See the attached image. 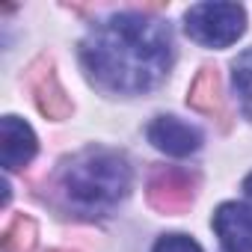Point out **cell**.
Listing matches in <instances>:
<instances>
[{
	"instance_id": "9c48e42d",
	"label": "cell",
	"mask_w": 252,
	"mask_h": 252,
	"mask_svg": "<svg viewBox=\"0 0 252 252\" xmlns=\"http://www.w3.org/2000/svg\"><path fill=\"white\" fill-rule=\"evenodd\" d=\"M243 193H246V199L252 202V172L246 175V181H243Z\"/></svg>"
},
{
	"instance_id": "52a82bcc",
	"label": "cell",
	"mask_w": 252,
	"mask_h": 252,
	"mask_svg": "<svg viewBox=\"0 0 252 252\" xmlns=\"http://www.w3.org/2000/svg\"><path fill=\"white\" fill-rule=\"evenodd\" d=\"M231 86H234L243 116L252 119V48L237 54V60L231 63Z\"/></svg>"
},
{
	"instance_id": "ba28073f",
	"label": "cell",
	"mask_w": 252,
	"mask_h": 252,
	"mask_svg": "<svg viewBox=\"0 0 252 252\" xmlns=\"http://www.w3.org/2000/svg\"><path fill=\"white\" fill-rule=\"evenodd\" d=\"M152 252H205V249H202L190 234H178V231H172V234H160V237L155 240Z\"/></svg>"
},
{
	"instance_id": "277c9868",
	"label": "cell",
	"mask_w": 252,
	"mask_h": 252,
	"mask_svg": "<svg viewBox=\"0 0 252 252\" xmlns=\"http://www.w3.org/2000/svg\"><path fill=\"white\" fill-rule=\"evenodd\" d=\"M146 137H149V143L158 152H163L169 158H187V155L199 152L202 140H205L196 125H190V122H184L178 116H158V119H152L149 128H146Z\"/></svg>"
},
{
	"instance_id": "7a4b0ae2",
	"label": "cell",
	"mask_w": 252,
	"mask_h": 252,
	"mask_svg": "<svg viewBox=\"0 0 252 252\" xmlns=\"http://www.w3.org/2000/svg\"><path fill=\"white\" fill-rule=\"evenodd\" d=\"M131 190L128 158L113 149H83L60 169V193L80 217L110 214Z\"/></svg>"
},
{
	"instance_id": "5b68a950",
	"label": "cell",
	"mask_w": 252,
	"mask_h": 252,
	"mask_svg": "<svg viewBox=\"0 0 252 252\" xmlns=\"http://www.w3.org/2000/svg\"><path fill=\"white\" fill-rule=\"evenodd\" d=\"M225 252H252V205L222 202L211 220Z\"/></svg>"
},
{
	"instance_id": "6da1fadb",
	"label": "cell",
	"mask_w": 252,
	"mask_h": 252,
	"mask_svg": "<svg viewBox=\"0 0 252 252\" xmlns=\"http://www.w3.org/2000/svg\"><path fill=\"white\" fill-rule=\"evenodd\" d=\"M172 30L143 12H116L89 27L80 42V65L107 95H146L172 68Z\"/></svg>"
},
{
	"instance_id": "3957f363",
	"label": "cell",
	"mask_w": 252,
	"mask_h": 252,
	"mask_svg": "<svg viewBox=\"0 0 252 252\" xmlns=\"http://www.w3.org/2000/svg\"><path fill=\"white\" fill-rule=\"evenodd\" d=\"M184 30L205 48H228L246 33V12L237 3H196L184 12Z\"/></svg>"
},
{
	"instance_id": "8992f818",
	"label": "cell",
	"mask_w": 252,
	"mask_h": 252,
	"mask_svg": "<svg viewBox=\"0 0 252 252\" xmlns=\"http://www.w3.org/2000/svg\"><path fill=\"white\" fill-rule=\"evenodd\" d=\"M36 134L33 128L18 119V116H3L0 122V158H3V169L6 172H15L21 166H27L33 158H36Z\"/></svg>"
}]
</instances>
